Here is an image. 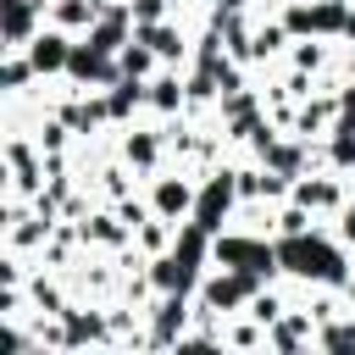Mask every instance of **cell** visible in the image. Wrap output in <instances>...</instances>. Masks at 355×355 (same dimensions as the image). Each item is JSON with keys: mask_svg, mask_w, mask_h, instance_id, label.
I'll return each mask as SVG.
<instances>
[{"mask_svg": "<svg viewBox=\"0 0 355 355\" xmlns=\"http://www.w3.org/2000/svg\"><path fill=\"white\" fill-rule=\"evenodd\" d=\"M61 327H67V349H83V344H116V327H111V316H100V311H67Z\"/></svg>", "mask_w": 355, "mask_h": 355, "instance_id": "obj_3", "label": "cell"}, {"mask_svg": "<svg viewBox=\"0 0 355 355\" xmlns=\"http://www.w3.org/2000/svg\"><path fill=\"white\" fill-rule=\"evenodd\" d=\"M139 44H150L155 55H183L178 28H161V22H144V28H139Z\"/></svg>", "mask_w": 355, "mask_h": 355, "instance_id": "obj_10", "label": "cell"}, {"mask_svg": "<svg viewBox=\"0 0 355 355\" xmlns=\"http://www.w3.org/2000/svg\"><path fill=\"white\" fill-rule=\"evenodd\" d=\"M233 178H239V172H222V178H211V189L200 194V211H194V216H200V227H205V233H216V227H222V211H227V200H233V189H239Z\"/></svg>", "mask_w": 355, "mask_h": 355, "instance_id": "obj_7", "label": "cell"}, {"mask_svg": "<svg viewBox=\"0 0 355 355\" xmlns=\"http://www.w3.org/2000/svg\"><path fill=\"white\" fill-rule=\"evenodd\" d=\"M250 316H255V322H266V327H272V322H277V316H283V300H277V294H255V300H250Z\"/></svg>", "mask_w": 355, "mask_h": 355, "instance_id": "obj_12", "label": "cell"}, {"mask_svg": "<svg viewBox=\"0 0 355 355\" xmlns=\"http://www.w3.org/2000/svg\"><path fill=\"white\" fill-rule=\"evenodd\" d=\"M28 61H33V72H61L67 61H72V44H67V33L61 28H39L33 39H28Z\"/></svg>", "mask_w": 355, "mask_h": 355, "instance_id": "obj_4", "label": "cell"}, {"mask_svg": "<svg viewBox=\"0 0 355 355\" xmlns=\"http://www.w3.org/2000/svg\"><path fill=\"white\" fill-rule=\"evenodd\" d=\"M211 261H216V266H239V272H261V277H272L277 250L261 244V239H239V233H227V239H211Z\"/></svg>", "mask_w": 355, "mask_h": 355, "instance_id": "obj_1", "label": "cell"}, {"mask_svg": "<svg viewBox=\"0 0 355 355\" xmlns=\"http://www.w3.org/2000/svg\"><path fill=\"white\" fill-rule=\"evenodd\" d=\"M122 72H133V78H139V72H150V50L128 44V50H122Z\"/></svg>", "mask_w": 355, "mask_h": 355, "instance_id": "obj_13", "label": "cell"}, {"mask_svg": "<svg viewBox=\"0 0 355 355\" xmlns=\"http://www.w3.org/2000/svg\"><path fill=\"white\" fill-rule=\"evenodd\" d=\"M194 200H189V183H178V178H166V183H155V216H183Z\"/></svg>", "mask_w": 355, "mask_h": 355, "instance_id": "obj_8", "label": "cell"}, {"mask_svg": "<svg viewBox=\"0 0 355 355\" xmlns=\"http://www.w3.org/2000/svg\"><path fill=\"white\" fill-rule=\"evenodd\" d=\"M128 161L150 166V161H155V139H144V133H139V139H128Z\"/></svg>", "mask_w": 355, "mask_h": 355, "instance_id": "obj_14", "label": "cell"}, {"mask_svg": "<svg viewBox=\"0 0 355 355\" xmlns=\"http://www.w3.org/2000/svg\"><path fill=\"white\" fill-rule=\"evenodd\" d=\"M344 239H355V205H344Z\"/></svg>", "mask_w": 355, "mask_h": 355, "instance_id": "obj_17", "label": "cell"}, {"mask_svg": "<svg viewBox=\"0 0 355 355\" xmlns=\"http://www.w3.org/2000/svg\"><path fill=\"white\" fill-rule=\"evenodd\" d=\"M255 294H261V272H239V266H233V272H216V277L200 283V305L216 311V316L233 311L239 300H255Z\"/></svg>", "mask_w": 355, "mask_h": 355, "instance_id": "obj_2", "label": "cell"}, {"mask_svg": "<svg viewBox=\"0 0 355 355\" xmlns=\"http://www.w3.org/2000/svg\"><path fill=\"white\" fill-rule=\"evenodd\" d=\"M294 200L305 205V211H316V205H338V183H294Z\"/></svg>", "mask_w": 355, "mask_h": 355, "instance_id": "obj_11", "label": "cell"}, {"mask_svg": "<svg viewBox=\"0 0 355 355\" xmlns=\"http://www.w3.org/2000/svg\"><path fill=\"white\" fill-rule=\"evenodd\" d=\"M39 11L44 0H6V50H28V39L39 33Z\"/></svg>", "mask_w": 355, "mask_h": 355, "instance_id": "obj_5", "label": "cell"}, {"mask_svg": "<svg viewBox=\"0 0 355 355\" xmlns=\"http://www.w3.org/2000/svg\"><path fill=\"white\" fill-rule=\"evenodd\" d=\"M133 239H139V250H144V255H166L172 227H166V216H144V222L133 227Z\"/></svg>", "mask_w": 355, "mask_h": 355, "instance_id": "obj_9", "label": "cell"}, {"mask_svg": "<svg viewBox=\"0 0 355 355\" xmlns=\"http://www.w3.org/2000/svg\"><path fill=\"white\" fill-rule=\"evenodd\" d=\"M128 11H133V17H139V22H155V17H161V0H133V6H128Z\"/></svg>", "mask_w": 355, "mask_h": 355, "instance_id": "obj_15", "label": "cell"}, {"mask_svg": "<svg viewBox=\"0 0 355 355\" xmlns=\"http://www.w3.org/2000/svg\"><path fill=\"white\" fill-rule=\"evenodd\" d=\"M311 322H316L311 311H283V316L266 327V344H272V349H300V344H311V338H316V333H311Z\"/></svg>", "mask_w": 355, "mask_h": 355, "instance_id": "obj_6", "label": "cell"}, {"mask_svg": "<svg viewBox=\"0 0 355 355\" xmlns=\"http://www.w3.org/2000/svg\"><path fill=\"white\" fill-rule=\"evenodd\" d=\"M150 100H155V105H178V83H155Z\"/></svg>", "mask_w": 355, "mask_h": 355, "instance_id": "obj_16", "label": "cell"}]
</instances>
